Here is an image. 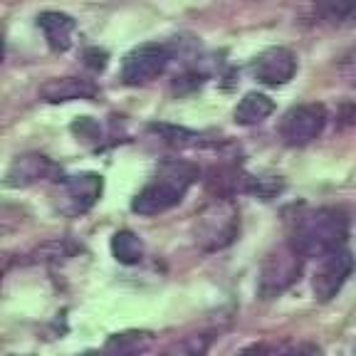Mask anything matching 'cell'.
Returning <instances> with one entry per match:
<instances>
[{
  "label": "cell",
  "instance_id": "cell-24",
  "mask_svg": "<svg viewBox=\"0 0 356 356\" xmlns=\"http://www.w3.org/2000/svg\"><path fill=\"white\" fill-rule=\"evenodd\" d=\"M240 356H267V346L265 344H255L250 349H245Z\"/></svg>",
  "mask_w": 356,
  "mask_h": 356
},
{
  "label": "cell",
  "instance_id": "cell-2",
  "mask_svg": "<svg viewBox=\"0 0 356 356\" xmlns=\"http://www.w3.org/2000/svg\"><path fill=\"white\" fill-rule=\"evenodd\" d=\"M198 178V168L186 161H168L161 166L159 176L146 184L131 200V211L139 216H161L176 208L184 195L188 193L191 184Z\"/></svg>",
  "mask_w": 356,
  "mask_h": 356
},
{
  "label": "cell",
  "instance_id": "cell-3",
  "mask_svg": "<svg viewBox=\"0 0 356 356\" xmlns=\"http://www.w3.org/2000/svg\"><path fill=\"white\" fill-rule=\"evenodd\" d=\"M240 233V213L233 198H216L195 220V245L206 252H218L235 243Z\"/></svg>",
  "mask_w": 356,
  "mask_h": 356
},
{
  "label": "cell",
  "instance_id": "cell-4",
  "mask_svg": "<svg viewBox=\"0 0 356 356\" xmlns=\"http://www.w3.org/2000/svg\"><path fill=\"white\" fill-rule=\"evenodd\" d=\"M302 265H305V255H302L292 243L273 250L260 265L257 295H260L262 300H275V297H280L282 292H287V289L300 280Z\"/></svg>",
  "mask_w": 356,
  "mask_h": 356
},
{
  "label": "cell",
  "instance_id": "cell-5",
  "mask_svg": "<svg viewBox=\"0 0 356 356\" xmlns=\"http://www.w3.org/2000/svg\"><path fill=\"white\" fill-rule=\"evenodd\" d=\"M168 62H171V50L166 44L159 42H146L134 47L122 65V82L129 87H139L151 79H156L159 74L166 72Z\"/></svg>",
  "mask_w": 356,
  "mask_h": 356
},
{
  "label": "cell",
  "instance_id": "cell-18",
  "mask_svg": "<svg viewBox=\"0 0 356 356\" xmlns=\"http://www.w3.org/2000/svg\"><path fill=\"white\" fill-rule=\"evenodd\" d=\"M154 131L161 134V139L168 141L173 146H191V144H198L200 141V134L188 131V129H181V127H166V124H154Z\"/></svg>",
  "mask_w": 356,
  "mask_h": 356
},
{
  "label": "cell",
  "instance_id": "cell-8",
  "mask_svg": "<svg viewBox=\"0 0 356 356\" xmlns=\"http://www.w3.org/2000/svg\"><path fill=\"white\" fill-rule=\"evenodd\" d=\"M102 188H104V181H102L99 173L92 171L62 178L60 193H57V208L65 216H82L99 200Z\"/></svg>",
  "mask_w": 356,
  "mask_h": 356
},
{
  "label": "cell",
  "instance_id": "cell-17",
  "mask_svg": "<svg viewBox=\"0 0 356 356\" xmlns=\"http://www.w3.org/2000/svg\"><path fill=\"white\" fill-rule=\"evenodd\" d=\"M356 10V0H317V13L329 22H341Z\"/></svg>",
  "mask_w": 356,
  "mask_h": 356
},
{
  "label": "cell",
  "instance_id": "cell-12",
  "mask_svg": "<svg viewBox=\"0 0 356 356\" xmlns=\"http://www.w3.org/2000/svg\"><path fill=\"white\" fill-rule=\"evenodd\" d=\"M38 28L42 30L44 40L50 44V50L67 52L72 47V35L77 30V22L72 15L60 10H44L38 15Z\"/></svg>",
  "mask_w": 356,
  "mask_h": 356
},
{
  "label": "cell",
  "instance_id": "cell-22",
  "mask_svg": "<svg viewBox=\"0 0 356 356\" xmlns=\"http://www.w3.org/2000/svg\"><path fill=\"white\" fill-rule=\"evenodd\" d=\"M339 119H341V124H346V127H356V104L341 106Z\"/></svg>",
  "mask_w": 356,
  "mask_h": 356
},
{
  "label": "cell",
  "instance_id": "cell-15",
  "mask_svg": "<svg viewBox=\"0 0 356 356\" xmlns=\"http://www.w3.org/2000/svg\"><path fill=\"white\" fill-rule=\"evenodd\" d=\"M111 252L122 265H139L144 257V243L131 230H119L111 238Z\"/></svg>",
  "mask_w": 356,
  "mask_h": 356
},
{
  "label": "cell",
  "instance_id": "cell-13",
  "mask_svg": "<svg viewBox=\"0 0 356 356\" xmlns=\"http://www.w3.org/2000/svg\"><path fill=\"white\" fill-rule=\"evenodd\" d=\"M154 344V334L146 329H127V332L111 334L104 344L106 356H141Z\"/></svg>",
  "mask_w": 356,
  "mask_h": 356
},
{
  "label": "cell",
  "instance_id": "cell-16",
  "mask_svg": "<svg viewBox=\"0 0 356 356\" xmlns=\"http://www.w3.org/2000/svg\"><path fill=\"white\" fill-rule=\"evenodd\" d=\"M213 344L211 334H188L184 339L171 341L159 356H206Z\"/></svg>",
  "mask_w": 356,
  "mask_h": 356
},
{
  "label": "cell",
  "instance_id": "cell-25",
  "mask_svg": "<svg viewBox=\"0 0 356 356\" xmlns=\"http://www.w3.org/2000/svg\"><path fill=\"white\" fill-rule=\"evenodd\" d=\"M82 356H106L104 351H87V354H82Z\"/></svg>",
  "mask_w": 356,
  "mask_h": 356
},
{
  "label": "cell",
  "instance_id": "cell-14",
  "mask_svg": "<svg viewBox=\"0 0 356 356\" xmlns=\"http://www.w3.org/2000/svg\"><path fill=\"white\" fill-rule=\"evenodd\" d=\"M275 111V102L267 95L260 92H250L240 99V104L235 106V122L240 127H255V124L265 122L270 114Z\"/></svg>",
  "mask_w": 356,
  "mask_h": 356
},
{
  "label": "cell",
  "instance_id": "cell-19",
  "mask_svg": "<svg viewBox=\"0 0 356 356\" xmlns=\"http://www.w3.org/2000/svg\"><path fill=\"white\" fill-rule=\"evenodd\" d=\"M203 74L200 72H184L181 77H176V82H173V92H178V95H184V92H191V89H198L200 84H203Z\"/></svg>",
  "mask_w": 356,
  "mask_h": 356
},
{
  "label": "cell",
  "instance_id": "cell-10",
  "mask_svg": "<svg viewBox=\"0 0 356 356\" xmlns=\"http://www.w3.org/2000/svg\"><path fill=\"white\" fill-rule=\"evenodd\" d=\"M60 173V166L52 159L33 151V154L17 156L15 161L10 163V168L6 173V186L8 188H25V186L40 184V181H47V178H57Z\"/></svg>",
  "mask_w": 356,
  "mask_h": 356
},
{
  "label": "cell",
  "instance_id": "cell-7",
  "mask_svg": "<svg viewBox=\"0 0 356 356\" xmlns=\"http://www.w3.org/2000/svg\"><path fill=\"white\" fill-rule=\"evenodd\" d=\"M327 127V109L322 104H297L280 122V136L287 146H307Z\"/></svg>",
  "mask_w": 356,
  "mask_h": 356
},
{
  "label": "cell",
  "instance_id": "cell-20",
  "mask_svg": "<svg viewBox=\"0 0 356 356\" xmlns=\"http://www.w3.org/2000/svg\"><path fill=\"white\" fill-rule=\"evenodd\" d=\"M106 60H109V55H106L104 50H99V47H89V50H84V65L92 70V72H102L106 67Z\"/></svg>",
  "mask_w": 356,
  "mask_h": 356
},
{
  "label": "cell",
  "instance_id": "cell-23",
  "mask_svg": "<svg viewBox=\"0 0 356 356\" xmlns=\"http://www.w3.org/2000/svg\"><path fill=\"white\" fill-rule=\"evenodd\" d=\"M284 356H319V349L314 344H300L292 351H287Z\"/></svg>",
  "mask_w": 356,
  "mask_h": 356
},
{
  "label": "cell",
  "instance_id": "cell-9",
  "mask_svg": "<svg viewBox=\"0 0 356 356\" xmlns=\"http://www.w3.org/2000/svg\"><path fill=\"white\" fill-rule=\"evenodd\" d=\"M297 72V57L287 47H270L252 62V74L265 87H282Z\"/></svg>",
  "mask_w": 356,
  "mask_h": 356
},
{
  "label": "cell",
  "instance_id": "cell-1",
  "mask_svg": "<svg viewBox=\"0 0 356 356\" xmlns=\"http://www.w3.org/2000/svg\"><path fill=\"white\" fill-rule=\"evenodd\" d=\"M349 218L337 208H319L295 220L289 243L305 257H322L332 250L346 248Z\"/></svg>",
  "mask_w": 356,
  "mask_h": 356
},
{
  "label": "cell",
  "instance_id": "cell-21",
  "mask_svg": "<svg viewBox=\"0 0 356 356\" xmlns=\"http://www.w3.org/2000/svg\"><path fill=\"white\" fill-rule=\"evenodd\" d=\"M72 131L77 134V136H82L84 141H89V139H99V124L97 122H92V119H79V122H74L72 124Z\"/></svg>",
  "mask_w": 356,
  "mask_h": 356
},
{
  "label": "cell",
  "instance_id": "cell-11",
  "mask_svg": "<svg viewBox=\"0 0 356 356\" xmlns=\"http://www.w3.org/2000/svg\"><path fill=\"white\" fill-rule=\"evenodd\" d=\"M40 99L47 104H62L74 99H97L99 87L92 79L84 77H52L40 84Z\"/></svg>",
  "mask_w": 356,
  "mask_h": 356
},
{
  "label": "cell",
  "instance_id": "cell-6",
  "mask_svg": "<svg viewBox=\"0 0 356 356\" xmlns=\"http://www.w3.org/2000/svg\"><path fill=\"white\" fill-rule=\"evenodd\" d=\"M354 255L346 248H339V250H332L319 257V265L314 270V277H312V289H314L317 302H332L339 295L346 280L354 273Z\"/></svg>",
  "mask_w": 356,
  "mask_h": 356
}]
</instances>
